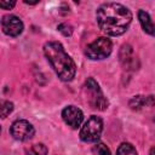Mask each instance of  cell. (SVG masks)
Returning <instances> with one entry per match:
<instances>
[{
	"label": "cell",
	"mask_w": 155,
	"mask_h": 155,
	"mask_svg": "<svg viewBox=\"0 0 155 155\" xmlns=\"http://www.w3.org/2000/svg\"><path fill=\"white\" fill-rule=\"evenodd\" d=\"M96 18L99 28L107 35H122L132 22L131 11L119 2H104L96 12Z\"/></svg>",
	"instance_id": "6da1fadb"
},
{
	"label": "cell",
	"mask_w": 155,
	"mask_h": 155,
	"mask_svg": "<svg viewBox=\"0 0 155 155\" xmlns=\"http://www.w3.org/2000/svg\"><path fill=\"white\" fill-rule=\"evenodd\" d=\"M44 53L62 81L73 80L76 73V67L71 57L65 52L62 44L57 41L46 42L44 45Z\"/></svg>",
	"instance_id": "7a4b0ae2"
},
{
	"label": "cell",
	"mask_w": 155,
	"mask_h": 155,
	"mask_svg": "<svg viewBox=\"0 0 155 155\" xmlns=\"http://www.w3.org/2000/svg\"><path fill=\"white\" fill-rule=\"evenodd\" d=\"M102 131H103V120L97 115H92L81 127L80 139L86 143H96L101 138Z\"/></svg>",
	"instance_id": "3957f363"
},
{
	"label": "cell",
	"mask_w": 155,
	"mask_h": 155,
	"mask_svg": "<svg viewBox=\"0 0 155 155\" xmlns=\"http://www.w3.org/2000/svg\"><path fill=\"white\" fill-rule=\"evenodd\" d=\"M111 50H113L111 41L105 36H101L94 41H92L90 45H87L85 50V54L93 61L104 59L111 53Z\"/></svg>",
	"instance_id": "277c9868"
},
{
	"label": "cell",
	"mask_w": 155,
	"mask_h": 155,
	"mask_svg": "<svg viewBox=\"0 0 155 155\" xmlns=\"http://www.w3.org/2000/svg\"><path fill=\"white\" fill-rule=\"evenodd\" d=\"M11 136L17 140H29L33 138L35 130L33 125L27 120H16L10 128Z\"/></svg>",
	"instance_id": "5b68a950"
},
{
	"label": "cell",
	"mask_w": 155,
	"mask_h": 155,
	"mask_svg": "<svg viewBox=\"0 0 155 155\" xmlns=\"http://www.w3.org/2000/svg\"><path fill=\"white\" fill-rule=\"evenodd\" d=\"M86 87L87 90L91 92V104L93 105V108L99 109V110H105L108 108V101L105 99L104 94L102 93L99 85L96 82L94 79L88 78L86 80Z\"/></svg>",
	"instance_id": "8992f818"
},
{
	"label": "cell",
	"mask_w": 155,
	"mask_h": 155,
	"mask_svg": "<svg viewBox=\"0 0 155 155\" xmlns=\"http://www.w3.org/2000/svg\"><path fill=\"white\" fill-rule=\"evenodd\" d=\"M2 31L8 36H18L23 31V22L15 15H6L1 19Z\"/></svg>",
	"instance_id": "52a82bcc"
},
{
	"label": "cell",
	"mask_w": 155,
	"mask_h": 155,
	"mask_svg": "<svg viewBox=\"0 0 155 155\" xmlns=\"http://www.w3.org/2000/svg\"><path fill=\"white\" fill-rule=\"evenodd\" d=\"M62 119L71 128H78V127H80V125L84 120V114L78 107L68 105L62 110Z\"/></svg>",
	"instance_id": "ba28073f"
},
{
	"label": "cell",
	"mask_w": 155,
	"mask_h": 155,
	"mask_svg": "<svg viewBox=\"0 0 155 155\" xmlns=\"http://www.w3.org/2000/svg\"><path fill=\"white\" fill-rule=\"evenodd\" d=\"M120 62L125 69H137V58L133 54V50L130 45H124L120 50Z\"/></svg>",
	"instance_id": "9c48e42d"
},
{
	"label": "cell",
	"mask_w": 155,
	"mask_h": 155,
	"mask_svg": "<svg viewBox=\"0 0 155 155\" xmlns=\"http://www.w3.org/2000/svg\"><path fill=\"white\" fill-rule=\"evenodd\" d=\"M138 18H139V22H140V25L143 28V30L151 35V36H155V23L151 21L150 16L148 12H145L144 10H139L138 11Z\"/></svg>",
	"instance_id": "30bf717a"
},
{
	"label": "cell",
	"mask_w": 155,
	"mask_h": 155,
	"mask_svg": "<svg viewBox=\"0 0 155 155\" xmlns=\"http://www.w3.org/2000/svg\"><path fill=\"white\" fill-rule=\"evenodd\" d=\"M150 97H145V96H134L131 101H130V107L134 110H138L143 107H145L147 104H149Z\"/></svg>",
	"instance_id": "8fae6325"
},
{
	"label": "cell",
	"mask_w": 155,
	"mask_h": 155,
	"mask_svg": "<svg viewBox=\"0 0 155 155\" xmlns=\"http://www.w3.org/2000/svg\"><path fill=\"white\" fill-rule=\"evenodd\" d=\"M116 155H138L136 148L130 143H122L119 145Z\"/></svg>",
	"instance_id": "7c38bea8"
},
{
	"label": "cell",
	"mask_w": 155,
	"mask_h": 155,
	"mask_svg": "<svg viewBox=\"0 0 155 155\" xmlns=\"http://www.w3.org/2000/svg\"><path fill=\"white\" fill-rule=\"evenodd\" d=\"M47 148L46 145H44L42 143H38L30 147V149L28 150L29 155H47Z\"/></svg>",
	"instance_id": "4fadbf2b"
},
{
	"label": "cell",
	"mask_w": 155,
	"mask_h": 155,
	"mask_svg": "<svg viewBox=\"0 0 155 155\" xmlns=\"http://www.w3.org/2000/svg\"><path fill=\"white\" fill-rule=\"evenodd\" d=\"M92 151H93V155H111L109 148L103 143H97L93 147Z\"/></svg>",
	"instance_id": "5bb4252c"
},
{
	"label": "cell",
	"mask_w": 155,
	"mask_h": 155,
	"mask_svg": "<svg viewBox=\"0 0 155 155\" xmlns=\"http://www.w3.org/2000/svg\"><path fill=\"white\" fill-rule=\"evenodd\" d=\"M12 110H13V104L10 101H2L1 102V117L2 119H5L7 115H10Z\"/></svg>",
	"instance_id": "9a60e30c"
},
{
	"label": "cell",
	"mask_w": 155,
	"mask_h": 155,
	"mask_svg": "<svg viewBox=\"0 0 155 155\" xmlns=\"http://www.w3.org/2000/svg\"><path fill=\"white\" fill-rule=\"evenodd\" d=\"M57 29H58L64 36H70L71 33H73L71 25H69V24H67V23H61V24L57 27Z\"/></svg>",
	"instance_id": "2e32d148"
},
{
	"label": "cell",
	"mask_w": 155,
	"mask_h": 155,
	"mask_svg": "<svg viewBox=\"0 0 155 155\" xmlns=\"http://www.w3.org/2000/svg\"><path fill=\"white\" fill-rule=\"evenodd\" d=\"M16 5V1H0V7L4 10H10Z\"/></svg>",
	"instance_id": "e0dca14e"
},
{
	"label": "cell",
	"mask_w": 155,
	"mask_h": 155,
	"mask_svg": "<svg viewBox=\"0 0 155 155\" xmlns=\"http://www.w3.org/2000/svg\"><path fill=\"white\" fill-rule=\"evenodd\" d=\"M39 1H29V0H24V4H29V5H35L38 4Z\"/></svg>",
	"instance_id": "ac0fdd59"
},
{
	"label": "cell",
	"mask_w": 155,
	"mask_h": 155,
	"mask_svg": "<svg viewBox=\"0 0 155 155\" xmlns=\"http://www.w3.org/2000/svg\"><path fill=\"white\" fill-rule=\"evenodd\" d=\"M150 155H155V147L151 148V150H150Z\"/></svg>",
	"instance_id": "d6986e66"
}]
</instances>
